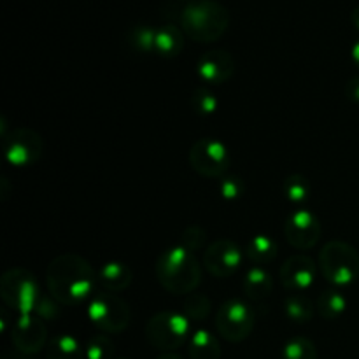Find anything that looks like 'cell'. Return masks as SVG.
<instances>
[{
	"instance_id": "1",
	"label": "cell",
	"mask_w": 359,
	"mask_h": 359,
	"mask_svg": "<svg viewBox=\"0 0 359 359\" xmlns=\"http://www.w3.org/2000/svg\"><path fill=\"white\" fill-rule=\"evenodd\" d=\"M46 284L58 304L77 307L90 302L97 293V270L83 256L65 252L48 265Z\"/></svg>"
},
{
	"instance_id": "2",
	"label": "cell",
	"mask_w": 359,
	"mask_h": 359,
	"mask_svg": "<svg viewBox=\"0 0 359 359\" xmlns=\"http://www.w3.org/2000/svg\"><path fill=\"white\" fill-rule=\"evenodd\" d=\"M154 272L163 290L181 297L195 293L202 283V266L198 258L181 244L161 252L154 265Z\"/></svg>"
},
{
	"instance_id": "3",
	"label": "cell",
	"mask_w": 359,
	"mask_h": 359,
	"mask_svg": "<svg viewBox=\"0 0 359 359\" xmlns=\"http://www.w3.org/2000/svg\"><path fill=\"white\" fill-rule=\"evenodd\" d=\"M182 32L195 42L209 44L226 34L230 13L216 0H196L188 4L181 13Z\"/></svg>"
},
{
	"instance_id": "4",
	"label": "cell",
	"mask_w": 359,
	"mask_h": 359,
	"mask_svg": "<svg viewBox=\"0 0 359 359\" xmlns=\"http://www.w3.org/2000/svg\"><path fill=\"white\" fill-rule=\"evenodd\" d=\"M318 266L332 286H351L359 277V252L347 242L330 241L319 252Z\"/></svg>"
},
{
	"instance_id": "5",
	"label": "cell",
	"mask_w": 359,
	"mask_h": 359,
	"mask_svg": "<svg viewBox=\"0 0 359 359\" xmlns=\"http://www.w3.org/2000/svg\"><path fill=\"white\" fill-rule=\"evenodd\" d=\"M191 321L184 312L163 311L154 314L146 325V339L154 349L174 353L191 337Z\"/></svg>"
},
{
	"instance_id": "6",
	"label": "cell",
	"mask_w": 359,
	"mask_h": 359,
	"mask_svg": "<svg viewBox=\"0 0 359 359\" xmlns=\"http://www.w3.org/2000/svg\"><path fill=\"white\" fill-rule=\"evenodd\" d=\"M0 297L18 314H34L42 293L37 279L27 269H11L0 279Z\"/></svg>"
},
{
	"instance_id": "7",
	"label": "cell",
	"mask_w": 359,
	"mask_h": 359,
	"mask_svg": "<svg viewBox=\"0 0 359 359\" xmlns=\"http://www.w3.org/2000/svg\"><path fill=\"white\" fill-rule=\"evenodd\" d=\"M86 314L91 325L105 335H118L125 332L132 318L128 304L116 293L105 290L100 293L97 291L93 298L88 302Z\"/></svg>"
},
{
	"instance_id": "8",
	"label": "cell",
	"mask_w": 359,
	"mask_h": 359,
	"mask_svg": "<svg viewBox=\"0 0 359 359\" xmlns=\"http://www.w3.org/2000/svg\"><path fill=\"white\" fill-rule=\"evenodd\" d=\"M189 165L196 174L209 179H221L231 165V156L224 142L214 137L196 140L189 149Z\"/></svg>"
},
{
	"instance_id": "9",
	"label": "cell",
	"mask_w": 359,
	"mask_h": 359,
	"mask_svg": "<svg viewBox=\"0 0 359 359\" xmlns=\"http://www.w3.org/2000/svg\"><path fill=\"white\" fill-rule=\"evenodd\" d=\"M4 156L16 168H27L37 163L44 153V140L35 130L20 126L2 135Z\"/></svg>"
},
{
	"instance_id": "10",
	"label": "cell",
	"mask_w": 359,
	"mask_h": 359,
	"mask_svg": "<svg viewBox=\"0 0 359 359\" xmlns=\"http://www.w3.org/2000/svg\"><path fill=\"white\" fill-rule=\"evenodd\" d=\"M216 328L226 342H244L255 330V312L245 302L230 298L217 309Z\"/></svg>"
},
{
	"instance_id": "11",
	"label": "cell",
	"mask_w": 359,
	"mask_h": 359,
	"mask_svg": "<svg viewBox=\"0 0 359 359\" xmlns=\"http://www.w3.org/2000/svg\"><path fill=\"white\" fill-rule=\"evenodd\" d=\"M245 251H242L230 238H216L203 252V266L210 276L217 279H228L235 276L244 262Z\"/></svg>"
},
{
	"instance_id": "12",
	"label": "cell",
	"mask_w": 359,
	"mask_h": 359,
	"mask_svg": "<svg viewBox=\"0 0 359 359\" xmlns=\"http://www.w3.org/2000/svg\"><path fill=\"white\" fill-rule=\"evenodd\" d=\"M321 233L323 226L318 216L305 207H298L297 210H293L284 223L286 241L290 242L291 248L300 249V251L316 248L321 241Z\"/></svg>"
},
{
	"instance_id": "13",
	"label": "cell",
	"mask_w": 359,
	"mask_h": 359,
	"mask_svg": "<svg viewBox=\"0 0 359 359\" xmlns=\"http://www.w3.org/2000/svg\"><path fill=\"white\" fill-rule=\"evenodd\" d=\"M11 339L14 347L25 354H37L48 344V328L37 314H21L13 323Z\"/></svg>"
},
{
	"instance_id": "14",
	"label": "cell",
	"mask_w": 359,
	"mask_h": 359,
	"mask_svg": "<svg viewBox=\"0 0 359 359\" xmlns=\"http://www.w3.org/2000/svg\"><path fill=\"white\" fill-rule=\"evenodd\" d=\"M283 286L291 293H305L311 290L318 277V265L309 255L298 252L290 256L279 270Z\"/></svg>"
},
{
	"instance_id": "15",
	"label": "cell",
	"mask_w": 359,
	"mask_h": 359,
	"mask_svg": "<svg viewBox=\"0 0 359 359\" xmlns=\"http://www.w3.org/2000/svg\"><path fill=\"white\" fill-rule=\"evenodd\" d=\"M196 76L207 84H223L230 81L235 72L233 56L223 49H212L203 53L196 62Z\"/></svg>"
},
{
	"instance_id": "16",
	"label": "cell",
	"mask_w": 359,
	"mask_h": 359,
	"mask_svg": "<svg viewBox=\"0 0 359 359\" xmlns=\"http://www.w3.org/2000/svg\"><path fill=\"white\" fill-rule=\"evenodd\" d=\"M98 284L105 291L111 293H119V291L130 287L133 280L132 269L123 262H107L97 270Z\"/></svg>"
},
{
	"instance_id": "17",
	"label": "cell",
	"mask_w": 359,
	"mask_h": 359,
	"mask_svg": "<svg viewBox=\"0 0 359 359\" xmlns=\"http://www.w3.org/2000/svg\"><path fill=\"white\" fill-rule=\"evenodd\" d=\"M242 287H244L245 297L255 302H263L272 294L273 279L265 266L252 265L245 273Z\"/></svg>"
},
{
	"instance_id": "18",
	"label": "cell",
	"mask_w": 359,
	"mask_h": 359,
	"mask_svg": "<svg viewBox=\"0 0 359 359\" xmlns=\"http://www.w3.org/2000/svg\"><path fill=\"white\" fill-rule=\"evenodd\" d=\"M184 49V37L182 30L175 25H163L156 28V42L154 53L161 58H175Z\"/></svg>"
},
{
	"instance_id": "19",
	"label": "cell",
	"mask_w": 359,
	"mask_h": 359,
	"mask_svg": "<svg viewBox=\"0 0 359 359\" xmlns=\"http://www.w3.org/2000/svg\"><path fill=\"white\" fill-rule=\"evenodd\" d=\"M188 353L191 359H219L221 344L212 333L203 328H198L189 337Z\"/></svg>"
},
{
	"instance_id": "20",
	"label": "cell",
	"mask_w": 359,
	"mask_h": 359,
	"mask_svg": "<svg viewBox=\"0 0 359 359\" xmlns=\"http://www.w3.org/2000/svg\"><path fill=\"white\" fill-rule=\"evenodd\" d=\"M277 242L273 241L270 235H256L249 241L248 248H245V256L255 266H265L276 259L277 256Z\"/></svg>"
},
{
	"instance_id": "21",
	"label": "cell",
	"mask_w": 359,
	"mask_h": 359,
	"mask_svg": "<svg viewBox=\"0 0 359 359\" xmlns=\"http://www.w3.org/2000/svg\"><path fill=\"white\" fill-rule=\"evenodd\" d=\"M48 359H84V344L74 335L62 333L49 340L48 344Z\"/></svg>"
},
{
	"instance_id": "22",
	"label": "cell",
	"mask_w": 359,
	"mask_h": 359,
	"mask_svg": "<svg viewBox=\"0 0 359 359\" xmlns=\"http://www.w3.org/2000/svg\"><path fill=\"white\" fill-rule=\"evenodd\" d=\"M284 312L287 319L297 325L311 323L316 314V305L305 293H290L284 300Z\"/></svg>"
},
{
	"instance_id": "23",
	"label": "cell",
	"mask_w": 359,
	"mask_h": 359,
	"mask_svg": "<svg viewBox=\"0 0 359 359\" xmlns=\"http://www.w3.org/2000/svg\"><path fill=\"white\" fill-rule=\"evenodd\" d=\"M347 309V298L340 293L337 287L332 290H326L319 294L318 302H316V311L319 312V316L328 321H335L340 316L346 312Z\"/></svg>"
},
{
	"instance_id": "24",
	"label": "cell",
	"mask_w": 359,
	"mask_h": 359,
	"mask_svg": "<svg viewBox=\"0 0 359 359\" xmlns=\"http://www.w3.org/2000/svg\"><path fill=\"white\" fill-rule=\"evenodd\" d=\"M283 191L287 202L294 203V205H304L311 198V182L307 177L302 174H291L284 179Z\"/></svg>"
},
{
	"instance_id": "25",
	"label": "cell",
	"mask_w": 359,
	"mask_h": 359,
	"mask_svg": "<svg viewBox=\"0 0 359 359\" xmlns=\"http://www.w3.org/2000/svg\"><path fill=\"white\" fill-rule=\"evenodd\" d=\"M280 359H318V349L311 339L298 335L284 344Z\"/></svg>"
},
{
	"instance_id": "26",
	"label": "cell",
	"mask_w": 359,
	"mask_h": 359,
	"mask_svg": "<svg viewBox=\"0 0 359 359\" xmlns=\"http://www.w3.org/2000/svg\"><path fill=\"white\" fill-rule=\"evenodd\" d=\"M210 307H212V302H210V298L207 294L191 293L186 297L182 312H184V316L191 323H203L209 318Z\"/></svg>"
},
{
	"instance_id": "27",
	"label": "cell",
	"mask_w": 359,
	"mask_h": 359,
	"mask_svg": "<svg viewBox=\"0 0 359 359\" xmlns=\"http://www.w3.org/2000/svg\"><path fill=\"white\" fill-rule=\"evenodd\" d=\"M84 359H116L114 344L107 335H93L84 344Z\"/></svg>"
},
{
	"instance_id": "28",
	"label": "cell",
	"mask_w": 359,
	"mask_h": 359,
	"mask_svg": "<svg viewBox=\"0 0 359 359\" xmlns=\"http://www.w3.org/2000/svg\"><path fill=\"white\" fill-rule=\"evenodd\" d=\"M130 44L140 53H154V42H156V28L149 25H139L133 28L128 35Z\"/></svg>"
},
{
	"instance_id": "29",
	"label": "cell",
	"mask_w": 359,
	"mask_h": 359,
	"mask_svg": "<svg viewBox=\"0 0 359 359\" xmlns=\"http://www.w3.org/2000/svg\"><path fill=\"white\" fill-rule=\"evenodd\" d=\"M191 105L198 114L210 116L217 111L219 102H217V97L209 88H196L191 95Z\"/></svg>"
},
{
	"instance_id": "30",
	"label": "cell",
	"mask_w": 359,
	"mask_h": 359,
	"mask_svg": "<svg viewBox=\"0 0 359 359\" xmlns=\"http://www.w3.org/2000/svg\"><path fill=\"white\" fill-rule=\"evenodd\" d=\"M219 193L224 200H238L245 193V184L241 177L224 175L219 182Z\"/></svg>"
},
{
	"instance_id": "31",
	"label": "cell",
	"mask_w": 359,
	"mask_h": 359,
	"mask_svg": "<svg viewBox=\"0 0 359 359\" xmlns=\"http://www.w3.org/2000/svg\"><path fill=\"white\" fill-rule=\"evenodd\" d=\"M205 238L207 233L203 231V228L198 226V224H191V226H188L182 231L181 245H184L186 249H189V251L196 255V251H200L203 244H205Z\"/></svg>"
},
{
	"instance_id": "32",
	"label": "cell",
	"mask_w": 359,
	"mask_h": 359,
	"mask_svg": "<svg viewBox=\"0 0 359 359\" xmlns=\"http://www.w3.org/2000/svg\"><path fill=\"white\" fill-rule=\"evenodd\" d=\"M346 97L349 98L351 102L359 104V76L349 79V83L346 84Z\"/></svg>"
},
{
	"instance_id": "33",
	"label": "cell",
	"mask_w": 359,
	"mask_h": 359,
	"mask_svg": "<svg viewBox=\"0 0 359 359\" xmlns=\"http://www.w3.org/2000/svg\"><path fill=\"white\" fill-rule=\"evenodd\" d=\"M351 58H353V63L359 69V39L353 44V49H351Z\"/></svg>"
},
{
	"instance_id": "34",
	"label": "cell",
	"mask_w": 359,
	"mask_h": 359,
	"mask_svg": "<svg viewBox=\"0 0 359 359\" xmlns=\"http://www.w3.org/2000/svg\"><path fill=\"white\" fill-rule=\"evenodd\" d=\"M351 21H353L354 27H356L359 30V6L353 11V14H351Z\"/></svg>"
},
{
	"instance_id": "35",
	"label": "cell",
	"mask_w": 359,
	"mask_h": 359,
	"mask_svg": "<svg viewBox=\"0 0 359 359\" xmlns=\"http://www.w3.org/2000/svg\"><path fill=\"white\" fill-rule=\"evenodd\" d=\"M156 359H184V358L179 356V354H175V353H163L161 356H158Z\"/></svg>"
},
{
	"instance_id": "36",
	"label": "cell",
	"mask_w": 359,
	"mask_h": 359,
	"mask_svg": "<svg viewBox=\"0 0 359 359\" xmlns=\"http://www.w3.org/2000/svg\"><path fill=\"white\" fill-rule=\"evenodd\" d=\"M116 359H128V358H116Z\"/></svg>"
}]
</instances>
